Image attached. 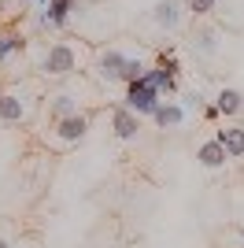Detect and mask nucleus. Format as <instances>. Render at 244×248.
<instances>
[{
    "label": "nucleus",
    "mask_w": 244,
    "mask_h": 248,
    "mask_svg": "<svg viewBox=\"0 0 244 248\" xmlns=\"http://www.w3.org/2000/svg\"><path fill=\"white\" fill-rule=\"evenodd\" d=\"M152 119H155V126H159V130H174V126L185 123V108H182L178 100H163L159 111H155Z\"/></svg>",
    "instance_id": "nucleus-9"
},
{
    "label": "nucleus",
    "mask_w": 244,
    "mask_h": 248,
    "mask_svg": "<svg viewBox=\"0 0 244 248\" xmlns=\"http://www.w3.org/2000/svg\"><path fill=\"white\" fill-rule=\"evenodd\" d=\"M78 63H81V56H78V48H74L71 41H56L48 52H45L41 71L48 74V78H67V74L78 71Z\"/></svg>",
    "instance_id": "nucleus-1"
},
{
    "label": "nucleus",
    "mask_w": 244,
    "mask_h": 248,
    "mask_svg": "<svg viewBox=\"0 0 244 248\" xmlns=\"http://www.w3.org/2000/svg\"><path fill=\"white\" fill-rule=\"evenodd\" d=\"M30 115V96L22 93V89H0V123H22Z\"/></svg>",
    "instance_id": "nucleus-4"
},
{
    "label": "nucleus",
    "mask_w": 244,
    "mask_h": 248,
    "mask_svg": "<svg viewBox=\"0 0 244 248\" xmlns=\"http://www.w3.org/2000/svg\"><path fill=\"white\" fill-rule=\"evenodd\" d=\"M37 4H41V8H45V4H48V0H37Z\"/></svg>",
    "instance_id": "nucleus-21"
},
{
    "label": "nucleus",
    "mask_w": 244,
    "mask_h": 248,
    "mask_svg": "<svg viewBox=\"0 0 244 248\" xmlns=\"http://www.w3.org/2000/svg\"><path fill=\"white\" fill-rule=\"evenodd\" d=\"M22 48H26V37H22L19 30H4L0 33V63L8 60V56H19Z\"/></svg>",
    "instance_id": "nucleus-14"
},
{
    "label": "nucleus",
    "mask_w": 244,
    "mask_h": 248,
    "mask_svg": "<svg viewBox=\"0 0 244 248\" xmlns=\"http://www.w3.org/2000/svg\"><path fill=\"white\" fill-rule=\"evenodd\" d=\"M214 108L222 111V119H233V115H241V111H244V96H241V89H229V85H222V89H218V96H214Z\"/></svg>",
    "instance_id": "nucleus-8"
},
{
    "label": "nucleus",
    "mask_w": 244,
    "mask_h": 248,
    "mask_svg": "<svg viewBox=\"0 0 244 248\" xmlns=\"http://www.w3.org/2000/svg\"><path fill=\"white\" fill-rule=\"evenodd\" d=\"M48 115H52V123H60V119H71V115H78V96H74L71 89L56 93V96H52V104H48Z\"/></svg>",
    "instance_id": "nucleus-10"
},
{
    "label": "nucleus",
    "mask_w": 244,
    "mask_h": 248,
    "mask_svg": "<svg viewBox=\"0 0 244 248\" xmlns=\"http://www.w3.org/2000/svg\"><path fill=\"white\" fill-rule=\"evenodd\" d=\"M126 63H130V56H126V52H119V48H104L100 56H96V74H100L104 82H122Z\"/></svg>",
    "instance_id": "nucleus-5"
},
{
    "label": "nucleus",
    "mask_w": 244,
    "mask_h": 248,
    "mask_svg": "<svg viewBox=\"0 0 244 248\" xmlns=\"http://www.w3.org/2000/svg\"><path fill=\"white\" fill-rule=\"evenodd\" d=\"M233 233H237V241H241V245H244V226H237Z\"/></svg>",
    "instance_id": "nucleus-19"
},
{
    "label": "nucleus",
    "mask_w": 244,
    "mask_h": 248,
    "mask_svg": "<svg viewBox=\"0 0 244 248\" xmlns=\"http://www.w3.org/2000/svg\"><path fill=\"white\" fill-rule=\"evenodd\" d=\"M193 52H200V56H214L218 52V30H196L193 33Z\"/></svg>",
    "instance_id": "nucleus-15"
},
{
    "label": "nucleus",
    "mask_w": 244,
    "mask_h": 248,
    "mask_svg": "<svg viewBox=\"0 0 244 248\" xmlns=\"http://www.w3.org/2000/svg\"><path fill=\"white\" fill-rule=\"evenodd\" d=\"M111 130H115L119 141H133L137 130H141V115L130 111L126 104H115V108H111Z\"/></svg>",
    "instance_id": "nucleus-6"
},
{
    "label": "nucleus",
    "mask_w": 244,
    "mask_h": 248,
    "mask_svg": "<svg viewBox=\"0 0 244 248\" xmlns=\"http://www.w3.org/2000/svg\"><path fill=\"white\" fill-rule=\"evenodd\" d=\"M214 137L222 141V148L229 152V159H241L244 155V126H222Z\"/></svg>",
    "instance_id": "nucleus-11"
},
{
    "label": "nucleus",
    "mask_w": 244,
    "mask_h": 248,
    "mask_svg": "<svg viewBox=\"0 0 244 248\" xmlns=\"http://www.w3.org/2000/svg\"><path fill=\"white\" fill-rule=\"evenodd\" d=\"M122 104H126L130 111H137L141 119H144V115L152 119V115L159 111V104H163V93L155 89L152 82H148V78H141V82L126 85V96H122Z\"/></svg>",
    "instance_id": "nucleus-2"
},
{
    "label": "nucleus",
    "mask_w": 244,
    "mask_h": 248,
    "mask_svg": "<svg viewBox=\"0 0 244 248\" xmlns=\"http://www.w3.org/2000/svg\"><path fill=\"white\" fill-rule=\"evenodd\" d=\"M0 4H4V0H0Z\"/></svg>",
    "instance_id": "nucleus-22"
},
{
    "label": "nucleus",
    "mask_w": 244,
    "mask_h": 248,
    "mask_svg": "<svg viewBox=\"0 0 244 248\" xmlns=\"http://www.w3.org/2000/svg\"><path fill=\"white\" fill-rule=\"evenodd\" d=\"M185 8L193 11V15H211V11H214V0H185Z\"/></svg>",
    "instance_id": "nucleus-17"
},
{
    "label": "nucleus",
    "mask_w": 244,
    "mask_h": 248,
    "mask_svg": "<svg viewBox=\"0 0 244 248\" xmlns=\"http://www.w3.org/2000/svg\"><path fill=\"white\" fill-rule=\"evenodd\" d=\"M0 248H11V245H8V241H4V237H0Z\"/></svg>",
    "instance_id": "nucleus-20"
},
{
    "label": "nucleus",
    "mask_w": 244,
    "mask_h": 248,
    "mask_svg": "<svg viewBox=\"0 0 244 248\" xmlns=\"http://www.w3.org/2000/svg\"><path fill=\"white\" fill-rule=\"evenodd\" d=\"M144 78H148V82H152L155 89H159V93H167V96H170L174 89H178V71H167L163 63L148 67V71H144Z\"/></svg>",
    "instance_id": "nucleus-12"
},
{
    "label": "nucleus",
    "mask_w": 244,
    "mask_h": 248,
    "mask_svg": "<svg viewBox=\"0 0 244 248\" xmlns=\"http://www.w3.org/2000/svg\"><path fill=\"white\" fill-rule=\"evenodd\" d=\"M85 134H89V115L85 111L52 123V141H56V145H78V141H85Z\"/></svg>",
    "instance_id": "nucleus-3"
},
{
    "label": "nucleus",
    "mask_w": 244,
    "mask_h": 248,
    "mask_svg": "<svg viewBox=\"0 0 244 248\" xmlns=\"http://www.w3.org/2000/svg\"><path fill=\"white\" fill-rule=\"evenodd\" d=\"M152 22L163 26V30H174V26L182 22V4H178V0H159L152 8Z\"/></svg>",
    "instance_id": "nucleus-7"
},
{
    "label": "nucleus",
    "mask_w": 244,
    "mask_h": 248,
    "mask_svg": "<svg viewBox=\"0 0 244 248\" xmlns=\"http://www.w3.org/2000/svg\"><path fill=\"white\" fill-rule=\"evenodd\" d=\"M203 104H207V100H203L200 89H189V93H182V108H185V111H203Z\"/></svg>",
    "instance_id": "nucleus-16"
},
{
    "label": "nucleus",
    "mask_w": 244,
    "mask_h": 248,
    "mask_svg": "<svg viewBox=\"0 0 244 248\" xmlns=\"http://www.w3.org/2000/svg\"><path fill=\"white\" fill-rule=\"evenodd\" d=\"M196 155H200V163H203V167H226V159H229V152L222 148V141H218V137L203 141Z\"/></svg>",
    "instance_id": "nucleus-13"
},
{
    "label": "nucleus",
    "mask_w": 244,
    "mask_h": 248,
    "mask_svg": "<svg viewBox=\"0 0 244 248\" xmlns=\"http://www.w3.org/2000/svg\"><path fill=\"white\" fill-rule=\"evenodd\" d=\"M203 119H207V123H214V119H222V111H218V108H214V104H203Z\"/></svg>",
    "instance_id": "nucleus-18"
}]
</instances>
